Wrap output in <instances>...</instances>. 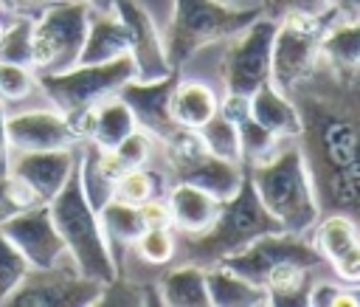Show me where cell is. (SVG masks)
I'll return each mask as SVG.
<instances>
[{
    "label": "cell",
    "instance_id": "cell-1",
    "mask_svg": "<svg viewBox=\"0 0 360 307\" xmlns=\"http://www.w3.org/2000/svg\"><path fill=\"white\" fill-rule=\"evenodd\" d=\"M298 110L295 138L309 169L321 214L340 211L357 220L360 166H357V82L335 76L323 62L287 93Z\"/></svg>",
    "mask_w": 360,
    "mask_h": 307
},
{
    "label": "cell",
    "instance_id": "cell-44",
    "mask_svg": "<svg viewBox=\"0 0 360 307\" xmlns=\"http://www.w3.org/2000/svg\"><path fill=\"white\" fill-rule=\"evenodd\" d=\"M82 3H87V6H110V0H82Z\"/></svg>",
    "mask_w": 360,
    "mask_h": 307
},
{
    "label": "cell",
    "instance_id": "cell-20",
    "mask_svg": "<svg viewBox=\"0 0 360 307\" xmlns=\"http://www.w3.org/2000/svg\"><path fill=\"white\" fill-rule=\"evenodd\" d=\"M76 172H79V183H82L87 203L93 208H101L112 197L115 177L124 172V166L118 163L112 149H104L93 141H84L79 149V158H76Z\"/></svg>",
    "mask_w": 360,
    "mask_h": 307
},
{
    "label": "cell",
    "instance_id": "cell-38",
    "mask_svg": "<svg viewBox=\"0 0 360 307\" xmlns=\"http://www.w3.org/2000/svg\"><path fill=\"white\" fill-rule=\"evenodd\" d=\"M332 0H264V14L270 20H287V17H323Z\"/></svg>",
    "mask_w": 360,
    "mask_h": 307
},
{
    "label": "cell",
    "instance_id": "cell-21",
    "mask_svg": "<svg viewBox=\"0 0 360 307\" xmlns=\"http://www.w3.org/2000/svg\"><path fill=\"white\" fill-rule=\"evenodd\" d=\"M248 110L278 141H295L298 132H301V118H298V110H295L292 99L287 93H281L278 87H273L270 82L259 84L248 96Z\"/></svg>",
    "mask_w": 360,
    "mask_h": 307
},
{
    "label": "cell",
    "instance_id": "cell-40",
    "mask_svg": "<svg viewBox=\"0 0 360 307\" xmlns=\"http://www.w3.org/2000/svg\"><path fill=\"white\" fill-rule=\"evenodd\" d=\"M6 104L0 101V175L8 172V161H11V146H8V132H6Z\"/></svg>",
    "mask_w": 360,
    "mask_h": 307
},
{
    "label": "cell",
    "instance_id": "cell-27",
    "mask_svg": "<svg viewBox=\"0 0 360 307\" xmlns=\"http://www.w3.org/2000/svg\"><path fill=\"white\" fill-rule=\"evenodd\" d=\"M98 214V225L104 231V239L110 245V251L115 248L112 259H115V268H118V253L132 248L135 239L141 237L143 231V223H141V214H138V206L132 203H124L118 197H110L101 208H96Z\"/></svg>",
    "mask_w": 360,
    "mask_h": 307
},
{
    "label": "cell",
    "instance_id": "cell-8",
    "mask_svg": "<svg viewBox=\"0 0 360 307\" xmlns=\"http://www.w3.org/2000/svg\"><path fill=\"white\" fill-rule=\"evenodd\" d=\"M323 17H287L276 23L270 45V84L290 93L321 62Z\"/></svg>",
    "mask_w": 360,
    "mask_h": 307
},
{
    "label": "cell",
    "instance_id": "cell-22",
    "mask_svg": "<svg viewBox=\"0 0 360 307\" xmlns=\"http://www.w3.org/2000/svg\"><path fill=\"white\" fill-rule=\"evenodd\" d=\"M219 110L233 121L236 132H239V155H242V166H253L264 158H270L278 149V138L264 130L248 110V96H233L228 93L225 101H219Z\"/></svg>",
    "mask_w": 360,
    "mask_h": 307
},
{
    "label": "cell",
    "instance_id": "cell-36",
    "mask_svg": "<svg viewBox=\"0 0 360 307\" xmlns=\"http://www.w3.org/2000/svg\"><path fill=\"white\" fill-rule=\"evenodd\" d=\"M152 138L143 132V130H132L129 135H124L115 146H112V155L118 158V163L124 166V169H132V166H143L146 161H149V155H152Z\"/></svg>",
    "mask_w": 360,
    "mask_h": 307
},
{
    "label": "cell",
    "instance_id": "cell-14",
    "mask_svg": "<svg viewBox=\"0 0 360 307\" xmlns=\"http://www.w3.org/2000/svg\"><path fill=\"white\" fill-rule=\"evenodd\" d=\"M112 11L121 17L129 34V59L135 68L138 82H155L169 76L174 68L166 59L163 34L158 31V23L149 17V11L135 0H110Z\"/></svg>",
    "mask_w": 360,
    "mask_h": 307
},
{
    "label": "cell",
    "instance_id": "cell-19",
    "mask_svg": "<svg viewBox=\"0 0 360 307\" xmlns=\"http://www.w3.org/2000/svg\"><path fill=\"white\" fill-rule=\"evenodd\" d=\"M166 203H169V214H172V228L183 231L186 237H194L211 225L222 200L194 183L174 180L166 192Z\"/></svg>",
    "mask_w": 360,
    "mask_h": 307
},
{
    "label": "cell",
    "instance_id": "cell-18",
    "mask_svg": "<svg viewBox=\"0 0 360 307\" xmlns=\"http://www.w3.org/2000/svg\"><path fill=\"white\" fill-rule=\"evenodd\" d=\"M129 54V34L121 17L107 6V11H98L90 6V20H87V34L79 51L82 65H96V62H110L118 56Z\"/></svg>",
    "mask_w": 360,
    "mask_h": 307
},
{
    "label": "cell",
    "instance_id": "cell-33",
    "mask_svg": "<svg viewBox=\"0 0 360 307\" xmlns=\"http://www.w3.org/2000/svg\"><path fill=\"white\" fill-rule=\"evenodd\" d=\"M132 248L149 265H169L174 259V253H177L174 228H169V225H163V228H143Z\"/></svg>",
    "mask_w": 360,
    "mask_h": 307
},
{
    "label": "cell",
    "instance_id": "cell-45",
    "mask_svg": "<svg viewBox=\"0 0 360 307\" xmlns=\"http://www.w3.org/2000/svg\"><path fill=\"white\" fill-rule=\"evenodd\" d=\"M3 11H11V8H6V6H0V14H3Z\"/></svg>",
    "mask_w": 360,
    "mask_h": 307
},
{
    "label": "cell",
    "instance_id": "cell-11",
    "mask_svg": "<svg viewBox=\"0 0 360 307\" xmlns=\"http://www.w3.org/2000/svg\"><path fill=\"white\" fill-rule=\"evenodd\" d=\"M166 155H169L166 161H169L174 180L194 183L219 200H225L228 194L236 192L242 172H245L242 163L225 161V158L208 152L202 146V141L197 138V132H188V130L180 138H174L172 144H166Z\"/></svg>",
    "mask_w": 360,
    "mask_h": 307
},
{
    "label": "cell",
    "instance_id": "cell-39",
    "mask_svg": "<svg viewBox=\"0 0 360 307\" xmlns=\"http://www.w3.org/2000/svg\"><path fill=\"white\" fill-rule=\"evenodd\" d=\"M138 214H141L143 228H163V225L172 228V214H169V203L163 194H155V197L138 203Z\"/></svg>",
    "mask_w": 360,
    "mask_h": 307
},
{
    "label": "cell",
    "instance_id": "cell-34",
    "mask_svg": "<svg viewBox=\"0 0 360 307\" xmlns=\"http://www.w3.org/2000/svg\"><path fill=\"white\" fill-rule=\"evenodd\" d=\"M28 273V262L22 259V253L0 234V304L8 301V296L14 293V287L20 284V279Z\"/></svg>",
    "mask_w": 360,
    "mask_h": 307
},
{
    "label": "cell",
    "instance_id": "cell-4",
    "mask_svg": "<svg viewBox=\"0 0 360 307\" xmlns=\"http://www.w3.org/2000/svg\"><path fill=\"white\" fill-rule=\"evenodd\" d=\"M48 208H51L56 231L65 242V253H70L79 273L98 279L101 284L110 282L118 273V268H115L112 251L104 239V231L98 225V214L82 192L76 169L70 172L65 186L48 200Z\"/></svg>",
    "mask_w": 360,
    "mask_h": 307
},
{
    "label": "cell",
    "instance_id": "cell-2",
    "mask_svg": "<svg viewBox=\"0 0 360 307\" xmlns=\"http://www.w3.org/2000/svg\"><path fill=\"white\" fill-rule=\"evenodd\" d=\"M245 169L253 180V189L262 206L278 223L281 231H290V234L312 231L315 220L321 217V206H318V194L298 144L276 149L270 158Z\"/></svg>",
    "mask_w": 360,
    "mask_h": 307
},
{
    "label": "cell",
    "instance_id": "cell-25",
    "mask_svg": "<svg viewBox=\"0 0 360 307\" xmlns=\"http://www.w3.org/2000/svg\"><path fill=\"white\" fill-rule=\"evenodd\" d=\"M205 287H208V304H214V307H262V304H267L264 287L253 284L250 279L239 276L236 270H231L225 265L205 268Z\"/></svg>",
    "mask_w": 360,
    "mask_h": 307
},
{
    "label": "cell",
    "instance_id": "cell-26",
    "mask_svg": "<svg viewBox=\"0 0 360 307\" xmlns=\"http://www.w3.org/2000/svg\"><path fill=\"white\" fill-rule=\"evenodd\" d=\"M160 304L169 307H208V287H205V268L186 262L163 273L160 284Z\"/></svg>",
    "mask_w": 360,
    "mask_h": 307
},
{
    "label": "cell",
    "instance_id": "cell-30",
    "mask_svg": "<svg viewBox=\"0 0 360 307\" xmlns=\"http://www.w3.org/2000/svg\"><path fill=\"white\" fill-rule=\"evenodd\" d=\"M166 186H163V177L158 172H149L143 166H132V169H124L118 177H115V186H112V197L124 200V203H143L155 194H163Z\"/></svg>",
    "mask_w": 360,
    "mask_h": 307
},
{
    "label": "cell",
    "instance_id": "cell-32",
    "mask_svg": "<svg viewBox=\"0 0 360 307\" xmlns=\"http://www.w3.org/2000/svg\"><path fill=\"white\" fill-rule=\"evenodd\" d=\"M0 62L31 65V14H17L0 37Z\"/></svg>",
    "mask_w": 360,
    "mask_h": 307
},
{
    "label": "cell",
    "instance_id": "cell-29",
    "mask_svg": "<svg viewBox=\"0 0 360 307\" xmlns=\"http://www.w3.org/2000/svg\"><path fill=\"white\" fill-rule=\"evenodd\" d=\"M197 138L202 141V146L225 161H236L242 163V155H239V132L233 127V121L219 110L217 115H211L200 130H197Z\"/></svg>",
    "mask_w": 360,
    "mask_h": 307
},
{
    "label": "cell",
    "instance_id": "cell-23",
    "mask_svg": "<svg viewBox=\"0 0 360 307\" xmlns=\"http://www.w3.org/2000/svg\"><path fill=\"white\" fill-rule=\"evenodd\" d=\"M321 62L340 79L357 82L360 23H329L321 34Z\"/></svg>",
    "mask_w": 360,
    "mask_h": 307
},
{
    "label": "cell",
    "instance_id": "cell-43",
    "mask_svg": "<svg viewBox=\"0 0 360 307\" xmlns=\"http://www.w3.org/2000/svg\"><path fill=\"white\" fill-rule=\"evenodd\" d=\"M48 3H53V0H22L25 8H42V6H48Z\"/></svg>",
    "mask_w": 360,
    "mask_h": 307
},
{
    "label": "cell",
    "instance_id": "cell-28",
    "mask_svg": "<svg viewBox=\"0 0 360 307\" xmlns=\"http://www.w3.org/2000/svg\"><path fill=\"white\" fill-rule=\"evenodd\" d=\"M135 130V118H132V110L127 107V101L115 93V96H107L104 101H98L93 107V132L87 141L104 146V149H112L124 135H129Z\"/></svg>",
    "mask_w": 360,
    "mask_h": 307
},
{
    "label": "cell",
    "instance_id": "cell-31",
    "mask_svg": "<svg viewBox=\"0 0 360 307\" xmlns=\"http://www.w3.org/2000/svg\"><path fill=\"white\" fill-rule=\"evenodd\" d=\"M34 90H39V82L31 65L0 62V101L3 104L25 101Z\"/></svg>",
    "mask_w": 360,
    "mask_h": 307
},
{
    "label": "cell",
    "instance_id": "cell-24",
    "mask_svg": "<svg viewBox=\"0 0 360 307\" xmlns=\"http://www.w3.org/2000/svg\"><path fill=\"white\" fill-rule=\"evenodd\" d=\"M172 118L177 121L180 130L197 132L211 115L219 113V96L214 93L211 84L200 79H177L172 90Z\"/></svg>",
    "mask_w": 360,
    "mask_h": 307
},
{
    "label": "cell",
    "instance_id": "cell-3",
    "mask_svg": "<svg viewBox=\"0 0 360 307\" xmlns=\"http://www.w3.org/2000/svg\"><path fill=\"white\" fill-rule=\"evenodd\" d=\"M270 231H281V228L267 214V208L262 206V200H259V194L253 189V180H250V175L245 169L236 192L228 194L219 203V211L211 220V225L205 231L188 237L186 262H194L200 268L217 265L225 256H231V253L242 251L245 245H250L256 237L270 234Z\"/></svg>",
    "mask_w": 360,
    "mask_h": 307
},
{
    "label": "cell",
    "instance_id": "cell-37",
    "mask_svg": "<svg viewBox=\"0 0 360 307\" xmlns=\"http://www.w3.org/2000/svg\"><path fill=\"white\" fill-rule=\"evenodd\" d=\"M34 203H39L37 194L20 177H14L8 172L0 175V220H6L14 211H22V208H28Z\"/></svg>",
    "mask_w": 360,
    "mask_h": 307
},
{
    "label": "cell",
    "instance_id": "cell-41",
    "mask_svg": "<svg viewBox=\"0 0 360 307\" xmlns=\"http://www.w3.org/2000/svg\"><path fill=\"white\" fill-rule=\"evenodd\" d=\"M219 3L233 8H264V0H219Z\"/></svg>",
    "mask_w": 360,
    "mask_h": 307
},
{
    "label": "cell",
    "instance_id": "cell-17",
    "mask_svg": "<svg viewBox=\"0 0 360 307\" xmlns=\"http://www.w3.org/2000/svg\"><path fill=\"white\" fill-rule=\"evenodd\" d=\"M76 146L65 149H39V152H17V158L8 161V175L20 177L39 203H48L70 177L76 169Z\"/></svg>",
    "mask_w": 360,
    "mask_h": 307
},
{
    "label": "cell",
    "instance_id": "cell-5",
    "mask_svg": "<svg viewBox=\"0 0 360 307\" xmlns=\"http://www.w3.org/2000/svg\"><path fill=\"white\" fill-rule=\"evenodd\" d=\"M259 14L262 8H233L219 0H172V17L163 34L169 65L180 70L200 48L231 39Z\"/></svg>",
    "mask_w": 360,
    "mask_h": 307
},
{
    "label": "cell",
    "instance_id": "cell-13",
    "mask_svg": "<svg viewBox=\"0 0 360 307\" xmlns=\"http://www.w3.org/2000/svg\"><path fill=\"white\" fill-rule=\"evenodd\" d=\"M177 70H172L169 76L163 79H155V82H138V79H129L118 96L127 101V107L132 110V118H135V127L143 130L152 141H160L163 146L172 144L174 138H180L186 130L177 127V121L172 118V90H174V82H177Z\"/></svg>",
    "mask_w": 360,
    "mask_h": 307
},
{
    "label": "cell",
    "instance_id": "cell-12",
    "mask_svg": "<svg viewBox=\"0 0 360 307\" xmlns=\"http://www.w3.org/2000/svg\"><path fill=\"white\" fill-rule=\"evenodd\" d=\"M0 234L22 253L28 268H51L65 256V242L56 231L48 203H34L0 220Z\"/></svg>",
    "mask_w": 360,
    "mask_h": 307
},
{
    "label": "cell",
    "instance_id": "cell-9",
    "mask_svg": "<svg viewBox=\"0 0 360 307\" xmlns=\"http://www.w3.org/2000/svg\"><path fill=\"white\" fill-rule=\"evenodd\" d=\"M101 282L79 273V268H65L62 259L51 268H28L6 304L14 307H87L98 304Z\"/></svg>",
    "mask_w": 360,
    "mask_h": 307
},
{
    "label": "cell",
    "instance_id": "cell-15",
    "mask_svg": "<svg viewBox=\"0 0 360 307\" xmlns=\"http://www.w3.org/2000/svg\"><path fill=\"white\" fill-rule=\"evenodd\" d=\"M6 132H8V146L14 152L65 149V146L79 144L70 121L59 110H53L51 104L6 115Z\"/></svg>",
    "mask_w": 360,
    "mask_h": 307
},
{
    "label": "cell",
    "instance_id": "cell-7",
    "mask_svg": "<svg viewBox=\"0 0 360 307\" xmlns=\"http://www.w3.org/2000/svg\"><path fill=\"white\" fill-rule=\"evenodd\" d=\"M90 6L82 0H53L31 17L34 73H59L79 65Z\"/></svg>",
    "mask_w": 360,
    "mask_h": 307
},
{
    "label": "cell",
    "instance_id": "cell-16",
    "mask_svg": "<svg viewBox=\"0 0 360 307\" xmlns=\"http://www.w3.org/2000/svg\"><path fill=\"white\" fill-rule=\"evenodd\" d=\"M315 239L323 265H329L343 284L360 282V239H357V220L340 211L321 214L312 225Z\"/></svg>",
    "mask_w": 360,
    "mask_h": 307
},
{
    "label": "cell",
    "instance_id": "cell-42",
    "mask_svg": "<svg viewBox=\"0 0 360 307\" xmlns=\"http://www.w3.org/2000/svg\"><path fill=\"white\" fill-rule=\"evenodd\" d=\"M0 6H6V8H11V11H25L22 0H0Z\"/></svg>",
    "mask_w": 360,
    "mask_h": 307
},
{
    "label": "cell",
    "instance_id": "cell-10",
    "mask_svg": "<svg viewBox=\"0 0 360 307\" xmlns=\"http://www.w3.org/2000/svg\"><path fill=\"white\" fill-rule=\"evenodd\" d=\"M276 34V20H270L264 11L236 31L222 59V79L228 93L233 96H250L259 84L270 82V45Z\"/></svg>",
    "mask_w": 360,
    "mask_h": 307
},
{
    "label": "cell",
    "instance_id": "cell-6",
    "mask_svg": "<svg viewBox=\"0 0 360 307\" xmlns=\"http://www.w3.org/2000/svg\"><path fill=\"white\" fill-rule=\"evenodd\" d=\"M129 79H135L129 54L110 59V62H96V65L79 62L59 73H37L45 101L53 110H59L68 121L76 118L79 113L96 107L107 96H115Z\"/></svg>",
    "mask_w": 360,
    "mask_h": 307
},
{
    "label": "cell",
    "instance_id": "cell-35",
    "mask_svg": "<svg viewBox=\"0 0 360 307\" xmlns=\"http://www.w3.org/2000/svg\"><path fill=\"white\" fill-rule=\"evenodd\" d=\"M309 307H357V284H332V282H312L307 290Z\"/></svg>",
    "mask_w": 360,
    "mask_h": 307
}]
</instances>
